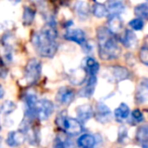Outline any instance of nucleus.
<instances>
[{"mask_svg":"<svg viewBox=\"0 0 148 148\" xmlns=\"http://www.w3.org/2000/svg\"><path fill=\"white\" fill-rule=\"evenodd\" d=\"M57 36L58 34L55 27V21H52V17H50L47 25L41 31L34 34L32 43L37 53L41 57L53 58L55 56L58 50Z\"/></svg>","mask_w":148,"mask_h":148,"instance_id":"1","label":"nucleus"},{"mask_svg":"<svg viewBox=\"0 0 148 148\" xmlns=\"http://www.w3.org/2000/svg\"><path fill=\"white\" fill-rule=\"evenodd\" d=\"M97 43H99V55L105 61L115 60L121 54L118 42L115 36L107 29V27H101L97 31Z\"/></svg>","mask_w":148,"mask_h":148,"instance_id":"2","label":"nucleus"},{"mask_svg":"<svg viewBox=\"0 0 148 148\" xmlns=\"http://www.w3.org/2000/svg\"><path fill=\"white\" fill-rule=\"evenodd\" d=\"M42 73V63L34 58L27 62L25 70V80L29 85L38 82Z\"/></svg>","mask_w":148,"mask_h":148,"instance_id":"3","label":"nucleus"},{"mask_svg":"<svg viewBox=\"0 0 148 148\" xmlns=\"http://www.w3.org/2000/svg\"><path fill=\"white\" fill-rule=\"evenodd\" d=\"M54 112V103L47 99H39L36 106V117L41 121H46Z\"/></svg>","mask_w":148,"mask_h":148,"instance_id":"4","label":"nucleus"},{"mask_svg":"<svg viewBox=\"0 0 148 148\" xmlns=\"http://www.w3.org/2000/svg\"><path fill=\"white\" fill-rule=\"evenodd\" d=\"M62 129L70 136L79 135V134L82 133V131H83L82 124L77 119H74V118H71V117L66 118L65 122H64L63 126H62Z\"/></svg>","mask_w":148,"mask_h":148,"instance_id":"5","label":"nucleus"},{"mask_svg":"<svg viewBox=\"0 0 148 148\" xmlns=\"http://www.w3.org/2000/svg\"><path fill=\"white\" fill-rule=\"evenodd\" d=\"M95 117L99 123H108L112 119V111L103 103H97L95 109Z\"/></svg>","mask_w":148,"mask_h":148,"instance_id":"6","label":"nucleus"},{"mask_svg":"<svg viewBox=\"0 0 148 148\" xmlns=\"http://www.w3.org/2000/svg\"><path fill=\"white\" fill-rule=\"evenodd\" d=\"M64 39L78 45H83L86 42V36L84 32L80 29H68L64 34Z\"/></svg>","mask_w":148,"mask_h":148,"instance_id":"7","label":"nucleus"},{"mask_svg":"<svg viewBox=\"0 0 148 148\" xmlns=\"http://www.w3.org/2000/svg\"><path fill=\"white\" fill-rule=\"evenodd\" d=\"M75 99V92L71 88L61 87L56 95V101L63 106H69Z\"/></svg>","mask_w":148,"mask_h":148,"instance_id":"8","label":"nucleus"},{"mask_svg":"<svg viewBox=\"0 0 148 148\" xmlns=\"http://www.w3.org/2000/svg\"><path fill=\"white\" fill-rule=\"evenodd\" d=\"M75 113L77 116V120L80 123H86L89 119H91L93 116V110L90 105L85 103L80 105L75 109Z\"/></svg>","mask_w":148,"mask_h":148,"instance_id":"9","label":"nucleus"},{"mask_svg":"<svg viewBox=\"0 0 148 148\" xmlns=\"http://www.w3.org/2000/svg\"><path fill=\"white\" fill-rule=\"evenodd\" d=\"M85 85L79 90V95L81 97H90L95 92V86H97V76L95 75H87V79Z\"/></svg>","mask_w":148,"mask_h":148,"instance_id":"10","label":"nucleus"},{"mask_svg":"<svg viewBox=\"0 0 148 148\" xmlns=\"http://www.w3.org/2000/svg\"><path fill=\"white\" fill-rule=\"evenodd\" d=\"M125 3L123 0H109L108 2V15L110 16H120L125 11Z\"/></svg>","mask_w":148,"mask_h":148,"instance_id":"11","label":"nucleus"},{"mask_svg":"<svg viewBox=\"0 0 148 148\" xmlns=\"http://www.w3.org/2000/svg\"><path fill=\"white\" fill-rule=\"evenodd\" d=\"M110 73H111L114 80L117 82L126 80L131 76L129 70L125 67H122V66H112L110 68Z\"/></svg>","mask_w":148,"mask_h":148,"instance_id":"12","label":"nucleus"},{"mask_svg":"<svg viewBox=\"0 0 148 148\" xmlns=\"http://www.w3.org/2000/svg\"><path fill=\"white\" fill-rule=\"evenodd\" d=\"M82 68L85 70L87 75L97 76V72L99 71V64L95 58L87 56L82 60Z\"/></svg>","mask_w":148,"mask_h":148,"instance_id":"13","label":"nucleus"},{"mask_svg":"<svg viewBox=\"0 0 148 148\" xmlns=\"http://www.w3.org/2000/svg\"><path fill=\"white\" fill-rule=\"evenodd\" d=\"M25 140V135L23 131H11L8 133L6 138V144L10 147H17L21 145Z\"/></svg>","mask_w":148,"mask_h":148,"instance_id":"14","label":"nucleus"},{"mask_svg":"<svg viewBox=\"0 0 148 148\" xmlns=\"http://www.w3.org/2000/svg\"><path fill=\"white\" fill-rule=\"evenodd\" d=\"M135 99L138 103H143L148 101V79H143L139 82L136 89Z\"/></svg>","mask_w":148,"mask_h":148,"instance_id":"15","label":"nucleus"},{"mask_svg":"<svg viewBox=\"0 0 148 148\" xmlns=\"http://www.w3.org/2000/svg\"><path fill=\"white\" fill-rule=\"evenodd\" d=\"M74 11L76 13L77 17L81 21H84L89 16V5L86 1H82V0H78L74 3Z\"/></svg>","mask_w":148,"mask_h":148,"instance_id":"16","label":"nucleus"},{"mask_svg":"<svg viewBox=\"0 0 148 148\" xmlns=\"http://www.w3.org/2000/svg\"><path fill=\"white\" fill-rule=\"evenodd\" d=\"M120 40H121L123 46H125L128 49H132V48H134L137 45V37H136L135 33L132 29L123 31V34H122Z\"/></svg>","mask_w":148,"mask_h":148,"instance_id":"17","label":"nucleus"},{"mask_svg":"<svg viewBox=\"0 0 148 148\" xmlns=\"http://www.w3.org/2000/svg\"><path fill=\"white\" fill-rule=\"evenodd\" d=\"M123 21L120 16H110L109 21H108L107 29L113 34L114 36L116 34L121 33V31H123Z\"/></svg>","mask_w":148,"mask_h":148,"instance_id":"18","label":"nucleus"},{"mask_svg":"<svg viewBox=\"0 0 148 148\" xmlns=\"http://www.w3.org/2000/svg\"><path fill=\"white\" fill-rule=\"evenodd\" d=\"M97 144L95 137L91 134H82L77 139V145L79 148H95Z\"/></svg>","mask_w":148,"mask_h":148,"instance_id":"19","label":"nucleus"},{"mask_svg":"<svg viewBox=\"0 0 148 148\" xmlns=\"http://www.w3.org/2000/svg\"><path fill=\"white\" fill-rule=\"evenodd\" d=\"M86 72L83 68L81 69H77V70H73L71 71L70 73V76H69V79H70V82L74 85H79V84H82L83 82L85 81L86 79Z\"/></svg>","mask_w":148,"mask_h":148,"instance_id":"20","label":"nucleus"},{"mask_svg":"<svg viewBox=\"0 0 148 148\" xmlns=\"http://www.w3.org/2000/svg\"><path fill=\"white\" fill-rule=\"evenodd\" d=\"M114 115H115V119L117 120L118 122H120V123H122V122H124L125 120H127L130 115V109L127 106V103H122L121 105L115 110Z\"/></svg>","mask_w":148,"mask_h":148,"instance_id":"21","label":"nucleus"},{"mask_svg":"<svg viewBox=\"0 0 148 148\" xmlns=\"http://www.w3.org/2000/svg\"><path fill=\"white\" fill-rule=\"evenodd\" d=\"M136 139L142 145H148V125H142L138 128Z\"/></svg>","mask_w":148,"mask_h":148,"instance_id":"22","label":"nucleus"},{"mask_svg":"<svg viewBox=\"0 0 148 148\" xmlns=\"http://www.w3.org/2000/svg\"><path fill=\"white\" fill-rule=\"evenodd\" d=\"M36 16V11L29 6H25L23 13V21L25 25H29L34 21Z\"/></svg>","mask_w":148,"mask_h":148,"instance_id":"23","label":"nucleus"},{"mask_svg":"<svg viewBox=\"0 0 148 148\" xmlns=\"http://www.w3.org/2000/svg\"><path fill=\"white\" fill-rule=\"evenodd\" d=\"M92 14L97 18H103V17L108 15V9L107 6L101 3H95L92 6Z\"/></svg>","mask_w":148,"mask_h":148,"instance_id":"24","label":"nucleus"},{"mask_svg":"<svg viewBox=\"0 0 148 148\" xmlns=\"http://www.w3.org/2000/svg\"><path fill=\"white\" fill-rule=\"evenodd\" d=\"M134 12L137 15V17L141 19H148V3H142L135 7Z\"/></svg>","mask_w":148,"mask_h":148,"instance_id":"25","label":"nucleus"},{"mask_svg":"<svg viewBox=\"0 0 148 148\" xmlns=\"http://www.w3.org/2000/svg\"><path fill=\"white\" fill-rule=\"evenodd\" d=\"M16 109V105L11 101H6L2 106H1V112L5 115H9Z\"/></svg>","mask_w":148,"mask_h":148,"instance_id":"26","label":"nucleus"},{"mask_svg":"<svg viewBox=\"0 0 148 148\" xmlns=\"http://www.w3.org/2000/svg\"><path fill=\"white\" fill-rule=\"evenodd\" d=\"M129 27L132 29V31H141L144 27V21L143 19L139 18V17H136V18L130 21Z\"/></svg>","mask_w":148,"mask_h":148,"instance_id":"27","label":"nucleus"},{"mask_svg":"<svg viewBox=\"0 0 148 148\" xmlns=\"http://www.w3.org/2000/svg\"><path fill=\"white\" fill-rule=\"evenodd\" d=\"M139 60L148 67V46H143L139 52Z\"/></svg>","mask_w":148,"mask_h":148,"instance_id":"28","label":"nucleus"},{"mask_svg":"<svg viewBox=\"0 0 148 148\" xmlns=\"http://www.w3.org/2000/svg\"><path fill=\"white\" fill-rule=\"evenodd\" d=\"M131 118H132V121H134L135 123H141L142 121L144 120V116L143 113H142L140 110L136 109L134 110L133 112L131 113Z\"/></svg>","mask_w":148,"mask_h":148,"instance_id":"29","label":"nucleus"},{"mask_svg":"<svg viewBox=\"0 0 148 148\" xmlns=\"http://www.w3.org/2000/svg\"><path fill=\"white\" fill-rule=\"evenodd\" d=\"M67 117H68V116H67V114H66V111L61 112V113L57 116V119H56V124H57L60 128H62L64 122H65V119Z\"/></svg>","mask_w":148,"mask_h":148,"instance_id":"30","label":"nucleus"},{"mask_svg":"<svg viewBox=\"0 0 148 148\" xmlns=\"http://www.w3.org/2000/svg\"><path fill=\"white\" fill-rule=\"evenodd\" d=\"M83 48H82V51L84 52V53L86 54H90L91 52L93 51V46L91 45V43H89V42H85L84 44H83Z\"/></svg>","mask_w":148,"mask_h":148,"instance_id":"31","label":"nucleus"},{"mask_svg":"<svg viewBox=\"0 0 148 148\" xmlns=\"http://www.w3.org/2000/svg\"><path fill=\"white\" fill-rule=\"evenodd\" d=\"M53 148H67V147H66V144L61 140V138H56L55 141H54Z\"/></svg>","mask_w":148,"mask_h":148,"instance_id":"32","label":"nucleus"},{"mask_svg":"<svg viewBox=\"0 0 148 148\" xmlns=\"http://www.w3.org/2000/svg\"><path fill=\"white\" fill-rule=\"evenodd\" d=\"M119 137H120V139H121V138H126V137H127V129H126L125 127H121V128H120Z\"/></svg>","mask_w":148,"mask_h":148,"instance_id":"33","label":"nucleus"},{"mask_svg":"<svg viewBox=\"0 0 148 148\" xmlns=\"http://www.w3.org/2000/svg\"><path fill=\"white\" fill-rule=\"evenodd\" d=\"M32 1H33L34 3H36L37 5H40V6H42V5L45 3L46 0H32Z\"/></svg>","mask_w":148,"mask_h":148,"instance_id":"34","label":"nucleus"},{"mask_svg":"<svg viewBox=\"0 0 148 148\" xmlns=\"http://www.w3.org/2000/svg\"><path fill=\"white\" fill-rule=\"evenodd\" d=\"M4 93H5L4 88H3L2 85H0V99H1L3 97H4Z\"/></svg>","mask_w":148,"mask_h":148,"instance_id":"35","label":"nucleus"},{"mask_svg":"<svg viewBox=\"0 0 148 148\" xmlns=\"http://www.w3.org/2000/svg\"><path fill=\"white\" fill-rule=\"evenodd\" d=\"M11 2H13V3H18V2H21V0H10Z\"/></svg>","mask_w":148,"mask_h":148,"instance_id":"36","label":"nucleus"},{"mask_svg":"<svg viewBox=\"0 0 148 148\" xmlns=\"http://www.w3.org/2000/svg\"><path fill=\"white\" fill-rule=\"evenodd\" d=\"M142 148H148V145H142Z\"/></svg>","mask_w":148,"mask_h":148,"instance_id":"37","label":"nucleus"},{"mask_svg":"<svg viewBox=\"0 0 148 148\" xmlns=\"http://www.w3.org/2000/svg\"><path fill=\"white\" fill-rule=\"evenodd\" d=\"M0 131H1V125H0Z\"/></svg>","mask_w":148,"mask_h":148,"instance_id":"38","label":"nucleus"},{"mask_svg":"<svg viewBox=\"0 0 148 148\" xmlns=\"http://www.w3.org/2000/svg\"><path fill=\"white\" fill-rule=\"evenodd\" d=\"M146 1H147V2H148V0H146Z\"/></svg>","mask_w":148,"mask_h":148,"instance_id":"39","label":"nucleus"}]
</instances>
